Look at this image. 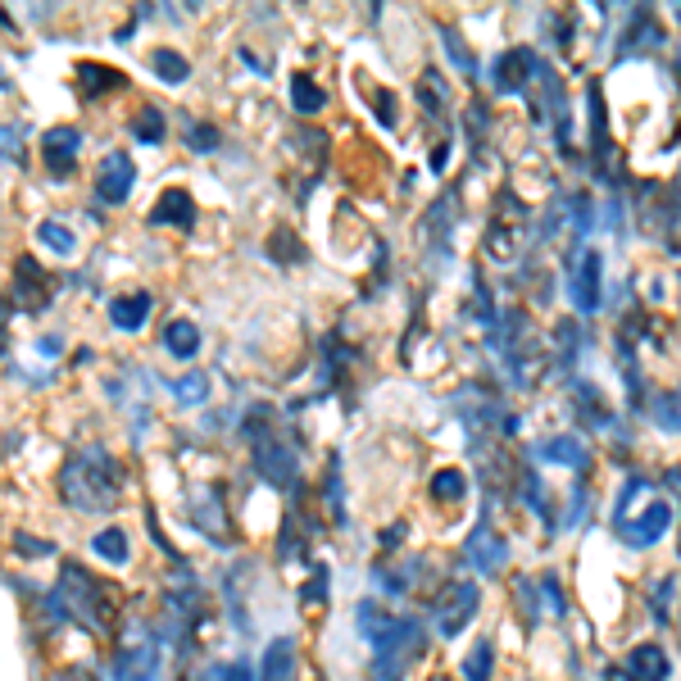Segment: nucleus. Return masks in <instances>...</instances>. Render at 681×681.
Instances as JSON below:
<instances>
[{"instance_id":"27","label":"nucleus","mask_w":681,"mask_h":681,"mask_svg":"<svg viewBox=\"0 0 681 681\" xmlns=\"http://www.w3.org/2000/svg\"><path fill=\"white\" fill-rule=\"evenodd\" d=\"M491 658H495L491 640H477V649H473V654H468V663H464L468 681H486V672H491Z\"/></svg>"},{"instance_id":"15","label":"nucleus","mask_w":681,"mask_h":681,"mask_svg":"<svg viewBox=\"0 0 681 681\" xmlns=\"http://www.w3.org/2000/svg\"><path fill=\"white\" fill-rule=\"evenodd\" d=\"M672 523V509L667 504H649L645 513H640V523L636 527H627V536L636 541V545H654L658 536H663V527Z\"/></svg>"},{"instance_id":"31","label":"nucleus","mask_w":681,"mask_h":681,"mask_svg":"<svg viewBox=\"0 0 681 681\" xmlns=\"http://www.w3.org/2000/svg\"><path fill=\"white\" fill-rule=\"evenodd\" d=\"M187 141H191V150H209V146H218V132L214 128H200V123H191V132H187Z\"/></svg>"},{"instance_id":"8","label":"nucleus","mask_w":681,"mask_h":681,"mask_svg":"<svg viewBox=\"0 0 681 681\" xmlns=\"http://www.w3.org/2000/svg\"><path fill=\"white\" fill-rule=\"evenodd\" d=\"M254 464H259V473H264L273 486H291V477H295V455H291V446L277 441V436H259V441H254Z\"/></svg>"},{"instance_id":"23","label":"nucleus","mask_w":681,"mask_h":681,"mask_svg":"<svg viewBox=\"0 0 681 681\" xmlns=\"http://www.w3.org/2000/svg\"><path fill=\"white\" fill-rule=\"evenodd\" d=\"M541 455H545V459H554V464H568V468H581V464H586V450H581L572 436H559V441L541 446Z\"/></svg>"},{"instance_id":"3","label":"nucleus","mask_w":681,"mask_h":681,"mask_svg":"<svg viewBox=\"0 0 681 681\" xmlns=\"http://www.w3.org/2000/svg\"><path fill=\"white\" fill-rule=\"evenodd\" d=\"M418 649H423V631H418V622H396V627H391V636L378 645V672H382L387 681H400V672L418 658Z\"/></svg>"},{"instance_id":"9","label":"nucleus","mask_w":681,"mask_h":681,"mask_svg":"<svg viewBox=\"0 0 681 681\" xmlns=\"http://www.w3.org/2000/svg\"><path fill=\"white\" fill-rule=\"evenodd\" d=\"M42 150H46V164H51V173H69L73 164H78V150H82V137H78V128H51L46 137H42Z\"/></svg>"},{"instance_id":"35","label":"nucleus","mask_w":681,"mask_h":681,"mask_svg":"<svg viewBox=\"0 0 681 681\" xmlns=\"http://www.w3.org/2000/svg\"><path fill=\"white\" fill-rule=\"evenodd\" d=\"M55 681H96V676H91V667H64Z\"/></svg>"},{"instance_id":"13","label":"nucleus","mask_w":681,"mask_h":681,"mask_svg":"<svg viewBox=\"0 0 681 681\" xmlns=\"http://www.w3.org/2000/svg\"><path fill=\"white\" fill-rule=\"evenodd\" d=\"M627 676L631 681H663L667 676V654L658 645H636L627 658Z\"/></svg>"},{"instance_id":"17","label":"nucleus","mask_w":681,"mask_h":681,"mask_svg":"<svg viewBox=\"0 0 681 681\" xmlns=\"http://www.w3.org/2000/svg\"><path fill=\"white\" fill-rule=\"evenodd\" d=\"M146 313H150V295H119L114 304H110V318L119 322V327H128V331H137L141 322H146Z\"/></svg>"},{"instance_id":"32","label":"nucleus","mask_w":681,"mask_h":681,"mask_svg":"<svg viewBox=\"0 0 681 681\" xmlns=\"http://www.w3.org/2000/svg\"><path fill=\"white\" fill-rule=\"evenodd\" d=\"M177 396H182V400H205V378H200V373H191V378L177 387Z\"/></svg>"},{"instance_id":"21","label":"nucleus","mask_w":681,"mask_h":681,"mask_svg":"<svg viewBox=\"0 0 681 681\" xmlns=\"http://www.w3.org/2000/svg\"><path fill=\"white\" fill-rule=\"evenodd\" d=\"M291 101H295L300 114H313V110H322L327 96H322V87H313V82L300 73V78H291Z\"/></svg>"},{"instance_id":"1","label":"nucleus","mask_w":681,"mask_h":681,"mask_svg":"<svg viewBox=\"0 0 681 681\" xmlns=\"http://www.w3.org/2000/svg\"><path fill=\"white\" fill-rule=\"evenodd\" d=\"M60 491L73 509L82 513H105L114 500H119V473L114 464L101 455V450H87V455H73L64 464V477H60Z\"/></svg>"},{"instance_id":"11","label":"nucleus","mask_w":681,"mask_h":681,"mask_svg":"<svg viewBox=\"0 0 681 681\" xmlns=\"http://www.w3.org/2000/svg\"><path fill=\"white\" fill-rule=\"evenodd\" d=\"M259 681H295V640H291V636H277V640H268Z\"/></svg>"},{"instance_id":"19","label":"nucleus","mask_w":681,"mask_h":681,"mask_svg":"<svg viewBox=\"0 0 681 681\" xmlns=\"http://www.w3.org/2000/svg\"><path fill=\"white\" fill-rule=\"evenodd\" d=\"M91 550H96L105 563H128V550H132V545H128V532H123V527H105V532L91 541Z\"/></svg>"},{"instance_id":"2","label":"nucleus","mask_w":681,"mask_h":681,"mask_svg":"<svg viewBox=\"0 0 681 681\" xmlns=\"http://www.w3.org/2000/svg\"><path fill=\"white\" fill-rule=\"evenodd\" d=\"M60 604H64L82 627L110 631V622H114V604H110V595H105V581L87 577L78 563H64V572H60Z\"/></svg>"},{"instance_id":"30","label":"nucleus","mask_w":681,"mask_h":681,"mask_svg":"<svg viewBox=\"0 0 681 681\" xmlns=\"http://www.w3.org/2000/svg\"><path fill=\"white\" fill-rule=\"evenodd\" d=\"M268 250H286V264H295V259H300V245H295V236H291L286 227H277V232H273Z\"/></svg>"},{"instance_id":"4","label":"nucleus","mask_w":681,"mask_h":681,"mask_svg":"<svg viewBox=\"0 0 681 681\" xmlns=\"http://www.w3.org/2000/svg\"><path fill=\"white\" fill-rule=\"evenodd\" d=\"M159 672V645L150 631L132 627L128 645L119 649V663H114V681H155Z\"/></svg>"},{"instance_id":"34","label":"nucleus","mask_w":681,"mask_h":681,"mask_svg":"<svg viewBox=\"0 0 681 681\" xmlns=\"http://www.w3.org/2000/svg\"><path fill=\"white\" fill-rule=\"evenodd\" d=\"M14 545H24V554H46V550H51L46 541H37V536H28V532H19V536H14Z\"/></svg>"},{"instance_id":"6","label":"nucleus","mask_w":681,"mask_h":681,"mask_svg":"<svg viewBox=\"0 0 681 681\" xmlns=\"http://www.w3.org/2000/svg\"><path fill=\"white\" fill-rule=\"evenodd\" d=\"M477 586L473 581H455L450 590H446V599H441V609H436V622H441V631L446 636H455V631H464L468 622H473V613H477Z\"/></svg>"},{"instance_id":"26","label":"nucleus","mask_w":681,"mask_h":681,"mask_svg":"<svg viewBox=\"0 0 681 681\" xmlns=\"http://www.w3.org/2000/svg\"><path fill=\"white\" fill-rule=\"evenodd\" d=\"M432 491H436V500H464L468 482H464V473H459V468H446V473H436Z\"/></svg>"},{"instance_id":"20","label":"nucleus","mask_w":681,"mask_h":681,"mask_svg":"<svg viewBox=\"0 0 681 681\" xmlns=\"http://www.w3.org/2000/svg\"><path fill=\"white\" fill-rule=\"evenodd\" d=\"M150 64H155V73H159L164 82H173V87L191 78V64H187L177 51H155V55H150Z\"/></svg>"},{"instance_id":"10","label":"nucleus","mask_w":681,"mask_h":681,"mask_svg":"<svg viewBox=\"0 0 681 681\" xmlns=\"http://www.w3.org/2000/svg\"><path fill=\"white\" fill-rule=\"evenodd\" d=\"M150 223H168V227H191L196 223V200H191V191L187 187H168L159 200H155V209H150Z\"/></svg>"},{"instance_id":"22","label":"nucleus","mask_w":681,"mask_h":681,"mask_svg":"<svg viewBox=\"0 0 681 681\" xmlns=\"http://www.w3.org/2000/svg\"><path fill=\"white\" fill-rule=\"evenodd\" d=\"M132 137L146 141V146H159V141H164V114H159V110H141V114L132 119Z\"/></svg>"},{"instance_id":"12","label":"nucleus","mask_w":681,"mask_h":681,"mask_svg":"<svg viewBox=\"0 0 681 681\" xmlns=\"http://www.w3.org/2000/svg\"><path fill=\"white\" fill-rule=\"evenodd\" d=\"M572 300H577L581 313L599 309V254H581L577 277H572Z\"/></svg>"},{"instance_id":"33","label":"nucleus","mask_w":681,"mask_h":681,"mask_svg":"<svg viewBox=\"0 0 681 681\" xmlns=\"http://www.w3.org/2000/svg\"><path fill=\"white\" fill-rule=\"evenodd\" d=\"M322 595H327V568H313V586H304V599L318 604Z\"/></svg>"},{"instance_id":"5","label":"nucleus","mask_w":681,"mask_h":681,"mask_svg":"<svg viewBox=\"0 0 681 681\" xmlns=\"http://www.w3.org/2000/svg\"><path fill=\"white\" fill-rule=\"evenodd\" d=\"M132 182H137L132 159H128L123 150H110V155L101 159V173H96V196H101L105 205H123V200L132 196Z\"/></svg>"},{"instance_id":"14","label":"nucleus","mask_w":681,"mask_h":681,"mask_svg":"<svg viewBox=\"0 0 681 681\" xmlns=\"http://www.w3.org/2000/svg\"><path fill=\"white\" fill-rule=\"evenodd\" d=\"M527 69H532V55L527 51H509L495 60V87L500 91H518L527 82Z\"/></svg>"},{"instance_id":"29","label":"nucleus","mask_w":681,"mask_h":681,"mask_svg":"<svg viewBox=\"0 0 681 681\" xmlns=\"http://www.w3.org/2000/svg\"><path fill=\"white\" fill-rule=\"evenodd\" d=\"M200 681H250V663H245V658H236V663H218V667H209Z\"/></svg>"},{"instance_id":"18","label":"nucleus","mask_w":681,"mask_h":681,"mask_svg":"<svg viewBox=\"0 0 681 681\" xmlns=\"http://www.w3.org/2000/svg\"><path fill=\"white\" fill-rule=\"evenodd\" d=\"M468 550H473V563H477L482 572H500V568H504V541H500V536H491L486 527L473 536V545H468Z\"/></svg>"},{"instance_id":"25","label":"nucleus","mask_w":681,"mask_h":681,"mask_svg":"<svg viewBox=\"0 0 681 681\" xmlns=\"http://www.w3.org/2000/svg\"><path fill=\"white\" fill-rule=\"evenodd\" d=\"M360 618H364V622H360V627H364V636H373L378 645H382V640L391 636V627H396L387 613H378V604H373V599H369V604H360Z\"/></svg>"},{"instance_id":"7","label":"nucleus","mask_w":681,"mask_h":681,"mask_svg":"<svg viewBox=\"0 0 681 681\" xmlns=\"http://www.w3.org/2000/svg\"><path fill=\"white\" fill-rule=\"evenodd\" d=\"M51 291H55L51 273L33 254H19V268H14V295H19V304L24 309H42L51 300Z\"/></svg>"},{"instance_id":"28","label":"nucleus","mask_w":681,"mask_h":681,"mask_svg":"<svg viewBox=\"0 0 681 681\" xmlns=\"http://www.w3.org/2000/svg\"><path fill=\"white\" fill-rule=\"evenodd\" d=\"M37 236H42L51 250H60V254H73V245H78V241H73V232H69V227H60V223H42V227H37Z\"/></svg>"},{"instance_id":"16","label":"nucleus","mask_w":681,"mask_h":681,"mask_svg":"<svg viewBox=\"0 0 681 681\" xmlns=\"http://www.w3.org/2000/svg\"><path fill=\"white\" fill-rule=\"evenodd\" d=\"M164 346H168V355L191 360V355L200 350V331H196V322H187V318L168 322V327H164Z\"/></svg>"},{"instance_id":"24","label":"nucleus","mask_w":681,"mask_h":681,"mask_svg":"<svg viewBox=\"0 0 681 681\" xmlns=\"http://www.w3.org/2000/svg\"><path fill=\"white\" fill-rule=\"evenodd\" d=\"M82 87H87L91 96H101L105 87H123V73H114V69H105V64H82Z\"/></svg>"}]
</instances>
